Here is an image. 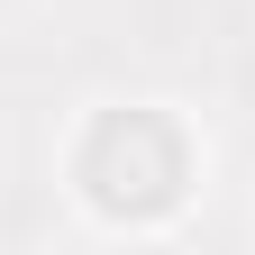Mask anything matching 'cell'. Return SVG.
Listing matches in <instances>:
<instances>
[{
  "label": "cell",
  "instance_id": "cell-1",
  "mask_svg": "<svg viewBox=\"0 0 255 255\" xmlns=\"http://www.w3.org/2000/svg\"><path fill=\"white\" fill-rule=\"evenodd\" d=\"M73 182L91 191L101 219H164L191 182V137L164 110H101L82 128V155H73Z\"/></svg>",
  "mask_w": 255,
  "mask_h": 255
}]
</instances>
